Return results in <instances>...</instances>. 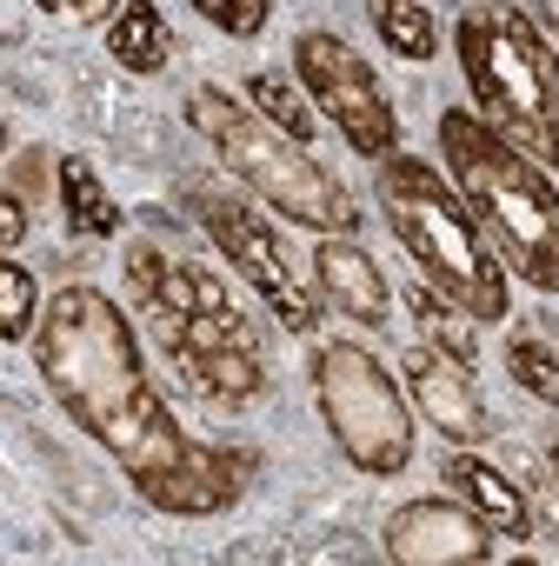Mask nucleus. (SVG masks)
Listing matches in <instances>:
<instances>
[{
    "label": "nucleus",
    "instance_id": "423d86ee",
    "mask_svg": "<svg viewBox=\"0 0 559 566\" xmlns=\"http://www.w3.org/2000/svg\"><path fill=\"white\" fill-rule=\"evenodd\" d=\"M307 380H314L320 427L334 433V447L360 473L393 480V473L413 467V400L393 380V367H380L354 340H327V347H314Z\"/></svg>",
    "mask_w": 559,
    "mask_h": 566
},
{
    "label": "nucleus",
    "instance_id": "6e6552de",
    "mask_svg": "<svg viewBox=\"0 0 559 566\" xmlns=\"http://www.w3.org/2000/svg\"><path fill=\"white\" fill-rule=\"evenodd\" d=\"M173 380L207 407H246L266 394V347L246 307L220 314H140Z\"/></svg>",
    "mask_w": 559,
    "mask_h": 566
},
{
    "label": "nucleus",
    "instance_id": "b1692460",
    "mask_svg": "<svg viewBox=\"0 0 559 566\" xmlns=\"http://www.w3.org/2000/svg\"><path fill=\"white\" fill-rule=\"evenodd\" d=\"M28 227H34V213H28V207H21L14 193H0V247L14 253V247L28 240Z\"/></svg>",
    "mask_w": 559,
    "mask_h": 566
},
{
    "label": "nucleus",
    "instance_id": "aec40b11",
    "mask_svg": "<svg viewBox=\"0 0 559 566\" xmlns=\"http://www.w3.org/2000/svg\"><path fill=\"white\" fill-rule=\"evenodd\" d=\"M506 374L519 394H532L539 407H559V354L539 334H513L506 340Z\"/></svg>",
    "mask_w": 559,
    "mask_h": 566
},
{
    "label": "nucleus",
    "instance_id": "412c9836",
    "mask_svg": "<svg viewBox=\"0 0 559 566\" xmlns=\"http://www.w3.org/2000/svg\"><path fill=\"white\" fill-rule=\"evenodd\" d=\"M48 187H61V160H48V147H21V154L8 160V193H14L28 213H41Z\"/></svg>",
    "mask_w": 559,
    "mask_h": 566
},
{
    "label": "nucleus",
    "instance_id": "f3484780",
    "mask_svg": "<svg viewBox=\"0 0 559 566\" xmlns=\"http://www.w3.org/2000/svg\"><path fill=\"white\" fill-rule=\"evenodd\" d=\"M407 314L420 321V334H426V347H440V354H453L460 367H479V340H473V327H466V314L446 301V294H433L426 280L420 287H407Z\"/></svg>",
    "mask_w": 559,
    "mask_h": 566
},
{
    "label": "nucleus",
    "instance_id": "0eeeda50",
    "mask_svg": "<svg viewBox=\"0 0 559 566\" xmlns=\"http://www.w3.org/2000/svg\"><path fill=\"white\" fill-rule=\"evenodd\" d=\"M187 213L200 220V233L220 247V260L233 266V280L240 287L287 327V334H320V321H327V301H320V287H314V273H300V260H294V247L280 240V227L253 207V200H240V193H226V187H213V180H193L187 187Z\"/></svg>",
    "mask_w": 559,
    "mask_h": 566
},
{
    "label": "nucleus",
    "instance_id": "4be33fe9",
    "mask_svg": "<svg viewBox=\"0 0 559 566\" xmlns=\"http://www.w3.org/2000/svg\"><path fill=\"white\" fill-rule=\"evenodd\" d=\"M187 8H193L207 28H220V34H233V41H253V34L266 28V14H273V0H187Z\"/></svg>",
    "mask_w": 559,
    "mask_h": 566
},
{
    "label": "nucleus",
    "instance_id": "a211bd4d",
    "mask_svg": "<svg viewBox=\"0 0 559 566\" xmlns=\"http://www.w3.org/2000/svg\"><path fill=\"white\" fill-rule=\"evenodd\" d=\"M246 107H253L260 120H273L287 140H300V147L314 140V114H307L314 101H307V87H294L287 74H253V81H246Z\"/></svg>",
    "mask_w": 559,
    "mask_h": 566
},
{
    "label": "nucleus",
    "instance_id": "ddd939ff",
    "mask_svg": "<svg viewBox=\"0 0 559 566\" xmlns=\"http://www.w3.org/2000/svg\"><path fill=\"white\" fill-rule=\"evenodd\" d=\"M440 486H446L453 500H466L499 539H532V506H526V493H519L493 460H479V447H446Z\"/></svg>",
    "mask_w": 559,
    "mask_h": 566
},
{
    "label": "nucleus",
    "instance_id": "39448f33",
    "mask_svg": "<svg viewBox=\"0 0 559 566\" xmlns=\"http://www.w3.org/2000/svg\"><path fill=\"white\" fill-rule=\"evenodd\" d=\"M187 127L213 147V160L253 193L266 200L280 220H294L307 233H360V200L354 187H340L300 140H287L273 120H260L246 101H233L226 87H193L187 94Z\"/></svg>",
    "mask_w": 559,
    "mask_h": 566
},
{
    "label": "nucleus",
    "instance_id": "9b49d317",
    "mask_svg": "<svg viewBox=\"0 0 559 566\" xmlns=\"http://www.w3.org/2000/svg\"><path fill=\"white\" fill-rule=\"evenodd\" d=\"M400 380H407V400L433 420V433L446 440V447H486L493 440V413H486V400H479V380H473V367H460L453 354H440V347H407V360H400Z\"/></svg>",
    "mask_w": 559,
    "mask_h": 566
},
{
    "label": "nucleus",
    "instance_id": "f03ea898",
    "mask_svg": "<svg viewBox=\"0 0 559 566\" xmlns=\"http://www.w3.org/2000/svg\"><path fill=\"white\" fill-rule=\"evenodd\" d=\"M373 193H380V213H387L400 253L420 266L433 294H446L466 321L513 314V266L499 260V247L486 240V227L473 220V207L460 200L446 167L393 147L373 174Z\"/></svg>",
    "mask_w": 559,
    "mask_h": 566
},
{
    "label": "nucleus",
    "instance_id": "20e7f679",
    "mask_svg": "<svg viewBox=\"0 0 559 566\" xmlns=\"http://www.w3.org/2000/svg\"><path fill=\"white\" fill-rule=\"evenodd\" d=\"M453 54H460L473 114L552 174L559 167V54L532 28V14L513 8V0L460 8Z\"/></svg>",
    "mask_w": 559,
    "mask_h": 566
},
{
    "label": "nucleus",
    "instance_id": "dca6fc26",
    "mask_svg": "<svg viewBox=\"0 0 559 566\" xmlns=\"http://www.w3.org/2000/svg\"><path fill=\"white\" fill-rule=\"evenodd\" d=\"M367 21L387 41V54H400L407 67H426L433 48H440V28H433V14L420 0H367Z\"/></svg>",
    "mask_w": 559,
    "mask_h": 566
},
{
    "label": "nucleus",
    "instance_id": "f257e3e1",
    "mask_svg": "<svg viewBox=\"0 0 559 566\" xmlns=\"http://www.w3.org/2000/svg\"><path fill=\"white\" fill-rule=\"evenodd\" d=\"M34 367L54 407L127 473V486L167 520H213L246 500L260 453L226 440H193L140 360L134 321L101 287H61L34 334Z\"/></svg>",
    "mask_w": 559,
    "mask_h": 566
},
{
    "label": "nucleus",
    "instance_id": "4468645a",
    "mask_svg": "<svg viewBox=\"0 0 559 566\" xmlns=\"http://www.w3.org/2000/svg\"><path fill=\"white\" fill-rule=\"evenodd\" d=\"M173 54V34H167V14L154 0H127V8L107 21V61L120 74H160Z\"/></svg>",
    "mask_w": 559,
    "mask_h": 566
},
{
    "label": "nucleus",
    "instance_id": "6ab92c4d",
    "mask_svg": "<svg viewBox=\"0 0 559 566\" xmlns=\"http://www.w3.org/2000/svg\"><path fill=\"white\" fill-rule=\"evenodd\" d=\"M41 321H48V301H41V287H34V273L8 253V260H0V340L21 347V340L41 334Z\"/></svg>",
    "mask_w": 559,
    "mask_h": 566
},
{
    "label": "nucleus",
    "instance_id": "f8f14e48",
    "mask_svg": "<svg viewBox=\"0 0 559 566\" xmlns=\"http://www.w3.org/2000/svg\"><path fill=\"white\" fill-rule=\"evenodd\" d=\"M307 273H314L327 314H340V321H354V327H387V321H393V287H387L380 260H373L354 233H320Z\"/></svg>",
    "mask_w": 559,
    "mask_h": 566
},
{
    "label": "nucleus",
    "instance_id": "393cba45",
    "mask_svg": "<svg viewBox=\"0 0 559 566\" xmlns=\"http://www.w3.org/2000/svg\"><path fill=\"white\" fill-rule=\"evenodd\" d=\"M546 467H552V486H559V440L546 447Z\"/></svg>",
    "mask_w": 559,
    "mask_h": 566
},
{
    "label": "nucleus",
    "instance_id": "7ed1b4c3",
    "mask_svg": "<svg viewBox=\"0 0 559 566\" xmlns=\"http://www.w3.org/2000/svg\"><path fill=\"white\" fill-rule=\"evenodd\" d=\"M440 167L532 294H559V187L552 174L519 154L506 134H493L479 114L446 107L440 114Z\"/></svg>",
    "mask_w": 559,
    "mask_h": 566
},
{
    "label": "nucleus",
    "instance_id": "1a4fd4ad",
    "mask_svg": "<svg viewBox=\"0 0 559 566\" xmlns=\"http://www.w3.org/2000/svg\"><path fill=\"white\" fill-rule=\"evenodd\" d=\"M294 81L307 87L314 114H327V127L360 154V160H387L400 147V114L380 87V74L340 41V34H300L294 41Z\"/></svg>",
    "mask_w": 559,
    "mask_h": 566
},
{
    "label": "nucleus",
    "instance_id": "2eb2a0df",
    "mask_svg": "<svg viewBox=\"0 0 559 566\" xmlns=\"http://www.w3.org/2000/svg\"><path fill=\"white\" fill-rule=\"evenodd\" d=\"M61 207H67V227H74V233H94V240H114V233L127 227V213L114 207V193L101 187V174H94L81 154L61 160Z\"/></svg>",
    "mask_w": 559,
    "mask_h": 566
},
{
    "label": "nucleus",
    "instance_id": "9d476101",
    "mask_svg": "<svg viewBox=\"0 0 559 566\" xmlns=\"http://www.w3.org/2000/svg\"><path fill=\"white\" fill-rule=\"evenodd\" d=\"M493 539H499V533H493L466 500H453V493L407 500V506H393L387 526H380V546H387V559H400V566H486V559H493Z\"/></svg>",
    "mask_w": 559,
    "mask_h": 566
},
{
    "label": "nucleus",
    "instance_id": "5701e85b",
    "mask_svg": "<svg viewBox=\"0 0 559 566\" xmlns=\"http://www.w3.org/2000/svg\"><path fill=\"white\" fill-rule=\"evenodd\" d=\"M34 8H48V14H61V21H114L127 0H34Z\"/></svg>",
    "mask_w": 559,
    "mask_h": 566
}]
</instances>
